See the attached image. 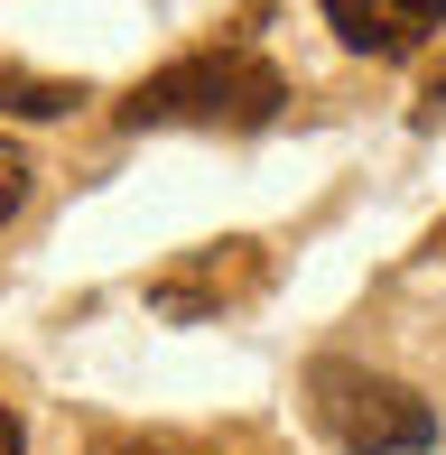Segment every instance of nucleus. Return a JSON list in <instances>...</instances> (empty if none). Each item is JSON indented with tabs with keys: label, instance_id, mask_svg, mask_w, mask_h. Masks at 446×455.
<instances>
[{
	"label": "nucleus",
	"instance_id": "1",
	"mask_svg": "<svg viewBox=\"0 0 446 455\" xmlns=\"http://www.w3.org/2000/svg\"><path fill=\"white\" fill-rule=\"evenodd\" d=\"M279 102H289V84H279L270 56L205 47V56L158 66L121 102V131H260V121H279Z\"/></svg>",
	"mask_w": 446,
	"mask_h": 455
},
{
	"label": "nucleus",
	"instance_id": "2",
	"mask_svg": "<svg viewBox=\"0 0 446 455\" xmlns=\"http://www.w3.org/2000/svg\"><path fill=\"white\" fill-rule=\"evenodd\" d=\"M307 390H316V419H326V437L344 455H428L437 446V409L362 363H316Z\"/></svg>",
	"mask_w": 446,
	"mask_h": 455
},
{
	"label": "nucleus",
	"instance_id": "3",
	"mask_svg": "<svg viewBox=\"0 0 446 455\" xmlns=\"http://www.w3.org/2000/svg\"><path fill=\"white\" fill-rule=\"evenodd\" d=\"M260 279H270L260 242H205V251H187L177 270L149 279V307H158V316H177V325H195V316H223V307L260 298Z\"/></svg>",
	"mask_w": 446,
	"mask_h": 455
},
{
	"label": "nucleus",
	"instance_id": "4",
	"mask_svg": "<svg viewBox=\"0 0 446 455\" xmlns=\"http://www.w3.org/2000/svg\"><path fill=\"white\" fill-rule=\"evenodd\" d=\"M326 28L354 56H418L446 28V0H326Z\"/></svg>",
	"mask_w": 446,
	"mask_h": 455
},
{
	"label": "nucleus",
	"instance_id": "5",
	"mask_svg": "<svg viewBox=\"0 0 446 455\" xmlns=\"http://www.w3.org/2000/svg\"><path fill=\"white\" fill-rule=\"evenodd\" d=\"M0 93H10V112H28V121H47V112H66V102H84L75 84H37V75H10V66H0Z\"/></svg>",
	"mask_w": 446,
	"mask_h": 455
},
{
	"label": "nucleus",
	"instance_id": "6",
	"mask_svg": "<svg viewBox=\"0 0 446 455\" xmlns=\"http://www.w3.org/2000/svg\"><path fill=\"white\" fill-rule=\"evenodd\" d=\"M28 177H37V168H28V149H10V140H0V223L28 204Z\"/></svg>",
	"mask_w": 446,
	"mask_h": 455
},
{
	"label": "nucleus",
	"instance_id": "7",
	"mask_svg": "<svg viewBox=\"0 0 446 455\" xmlns=\"http://www.w3.org/2000/svg\"><path fill=\"white\" fill-rule=\"evenodd\" d=\"M93 455H205V446H187V437H103Z\"/></svg>",
	"mask_w": 446,
	"mask_h": 455
},
{
	"label": "nucleus",
	"instance_id": "8",
	"mask_svg": "<svg viewBox=\"0 0 446 455\" xmlns=\"http://www.w3.org/2000/svg\"><path fill=\"white\" fill-rule=\"evenodd\" d=\"M0 455H19V419H10V400H0Z\"/></svg>",
	"mask_w": 446,
	"mask_h": 455
}]
</instances>
